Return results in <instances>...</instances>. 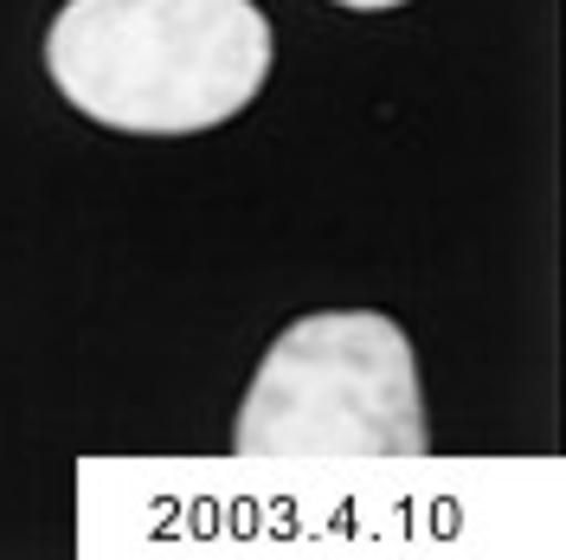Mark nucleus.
Here are the masks:
<instances>
[{
    "instance_id": "nucleus-1",
    "label": "nucleus",
    "mask_w": 566,
    "mask_h": 560,
    "mask_svg": "<svg viewBox=\"0 0 566 560\" xmlns=\"http://www.w3.org/2000/svg\"><path fill=\"white\" fill-rule=\"evenodd\" d=\"M277 59L251 0H65L45 71L77 116L123 136H200L264 91Z\"/></svg>"
},
{
    "instance_id": "nucleus-2",
    "label": "nucleus",
    "mask_w": 566,
    "mask_h": 560,
    "mask_svg": "<svg viewBox=\"0 0 566 560\" xmlns=\"http://www.w3.org/2000/svg\"><path fill=\"white\" fill-rule=\"evenodd\" d=\"M239 457H424V386L406 329L380 310L296 315L239 406Z\"/></svg>"
},
{
    "instance_id": "nucleus-3",
    "label": "nucleus",
    "mask_w": 566,
    "mask_h": 560,
    "mask_svg": "<svg viewBox=\"0 0 566 560\" xmlns=\"http://www.w3.org/2000/svg\"><path fill=\"white\" fill-rule=\"evenodd\" d=\"M335 7H354V13H387V7H406V0H335Z\"/></svg>"
}]
</instances>
